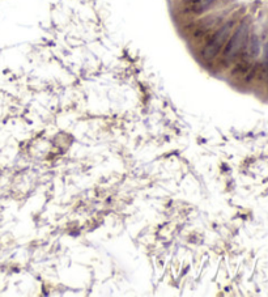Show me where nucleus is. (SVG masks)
I'll use <instances>...</instances> for the list:
<instances>
[{
    "label": "nucleus",
    "instance_id": "3",
    "mask_svg": "<svg viewBox=\"0 0 268 297\" xmlns=\"http://www.w3.org/2000/svg\"><path fill=\"white\" fill-rule=\"evenodd\" d=\"M215 0H183V8L186 12L199 15L203 13Z\"/></svg>",
    "mask_w": 268,
    "mask_h": 297
},
{
    "label": "nucleus",
    "instance_id": "4",
    "mask_svg": "<svg viewBox=\"0 0 268 297\" xmlns=\"http://www.w3.org/2000/svg\"><path fill=\"white\" fill-rule=\"evenodd\" d=\"M244 48H246L245 50V55L247 56V58H256L260 51V44L258 37L251 36L250 38H247Z\"/></svg>",
    "mask_w": 268,
    "mask_h": 297
},
{
    "label": "nucleus",
    "instance_id": "2",
    "mask_svg": "<svg viewBox=\"0 0 268 297\" xmlns=\"http://www.w3.org/2000/svg\"><path fill=\"white\" fill-rule=\"evenodd\" d=\"M247 38H248V24L247 21H244V23H242V24H241L240 26H238L232 34H230V37H229L228 42H226V46H225L224 48V54H223L224 61L225 62L234 61L237 56H238V54H241V51L244 50Z\"/></svg>",
    "mask_w": 268,
    "mask_h": 297
},
{
    "label": "nucleus",
    "instance_id": "1",
    "mask_svg": "<svg viewBox=\"0 0 268 297\" xmlns=\"http://www.w3.org/2000/svg\"><path fill=\"white\" fill-rule=\"evenodd\" d=\"M233 28H234V21H229V23L223 25L220 29H217L215 34L209 38V41L205 44L203 50H201L203 61L211 62L220 54V51L226 45L229 37L232 34Z\"/></svg>",
    "mask_w": 268,
    "mask_h": 297
}]
</instances>
